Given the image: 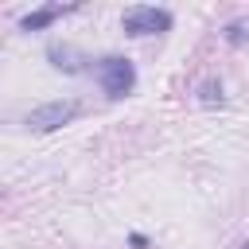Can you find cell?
I'll use <instances>...</instances> for the list:
<instances>
[{
    "mask_svg": "<svg viewBox=\"0 0 249 249\" xmlns=\"http://www.w3.org/2000/svg\"><path fill=\"white\" fill-rule=\"evenodd\" d=\"M93 78H97V86H101L113 101H121V97L132 93V86H136V66H132L128 58H121V54H105V58H97V66H93Z\"/></svg>",
    "mask_w": 249,
    "mask_h": 249,
    "instance_id": "1",
    "label": "cell"
},
{
    "mask_svg": "<svg viewBox=\"0 0 249 249\" xmlns=\"http://www.w3.org/2000/svg\"><path fill=\"white\" fill-rule=\"evenodd\" d=\"M121 27H124V35H156V31L171 27V12L152 8V4H132V8H124Z\"/></svg>",
    "mask_w": 249,
    "mask_h": 249,
    "instance_id": "2",
    "label": "cell"
},
{
    "mask_svg": "<svg viewBox=\"0 0 249 249\" xmlns=\"http://www.w3.org/2000/svg\"><path fill=\"white\" fill-rule=\"evenodd\" d=\"M78 113H82V105H78V101H47V105L31 109L23 124H27L31 132H54V128L70 124V121H74Z\"/></svg>",
    "mask_w": 249,
    "mask_h": 249,
    "instance_id": "3",
    "label": "cell"
},
{
    "mask_svg": "<svg viewBox=\"0 0 249 249\" xmlns=\"http://www.w3.org/2000/svg\"><path fill=\"white\" fill-rule=\"evenodd\" d=\"M62 12H70V8H62V4H47V8H39V12H27V16L19 19V27H23V31H43V27H51Z\"/></svg>",
    "mask_w": 249,
    "mask_h": 249,
    "instance_id": "4",
    "label": "cell"
},
{
    "mask_svg": "<svg viewBox=\"0 0 249 249\" xmlns=\"http://www.w3.org/2000/svg\"><path fill=\"white\" fill-rule=\"evenodd\" d=\"M51 62H54L58 70H66V74H74V70H82V66L74 62V51H70V47H51Z\"/></svg>",
    "mask_w": 249,
    "mask_h": 249,
    "instance_id": "5",
    "label": "cell"
},
{
    "mask_svg": "<svg viewBox=\"0 0 249 249\" xmlns=\"http://www.w3.org/2000/svg\"><path fill=\"white\" fill-rule=\"evenodd\" d=\"M198 101H202V105H222V101H226V97H222V82L206 78V82L198 86Z\"/></svg>",
    "mask_w": 249,
    "mask_h": 249,
    "instance_id": "6",
    "label": "cell"
},
{
    "mask_svg": "<svg viewBox=\"0 0 249 249\" xmlns=\"http://www.w3.org/2000/svg\"><path fill=\"white\" fill-rule=\"evenodd\" d=\"M245 39H249V23H245V19L226 23V43H230V47H241Z\"/></svg>",
    "mask_w": 249,
    "mask_h": 249,
    "instance_id": "7",
    "label": "cell"
},
{
    "mask_svg": "<svg viewBox=\"0 0 249 249\" xmlns=\"http://www.w3.org/2000/svg\"><path fill=\"white\" fill-rule=\"evenodd\" d=\"M128 241H132V245H136V249H148V237H144V233H132V237H128Z\"/></svg>",
    "mask_w": 249,
    "mask_h": 249,
    "instance_id": "8",
    "label": "cell"
},
{
    "mask_svg": "<svg viewBox=\"0 0 249 249\" xmlns=\"http://www.w3.org/2000/svg\"><path fill=\"white\" fill-rule=\"evenodd\" d=\"M241 249H249V237H245V241H241Z\"/></svg>",
    "mask_w": 249,
    "mask_h": 249,
    "instance_id": "9",
    "label": "cell"
}]
</instances>
